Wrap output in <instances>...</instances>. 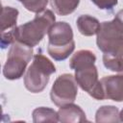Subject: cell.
<instances>
[{"mask_svg":"<svg viewBox=\"0 0 123 123\" xmlns=\"http://www.w3.org/2000/svg\"><path fill=\"white\" fill-rule=\"evenodd\" d=\"M96 44L103 52V63L113 72H123V29L112 19L100 24Z\"/></svg>","mask_w":123,"mask_h":123,"instance_id":"cell-1","label":"cell"},{"mask_svg":"<svg viewBox=\"0 0 123 123\" xmlns=\"http://www.w3.org/2000/svg\"><path fill=\"white\" fill-rule=\"evenodd\" d=\"M56 17L51 10H44L36 14L35 18L15 27L12 32L13 41H19L28 46H37L55 23Z\"/></svg>","mask_w":123,"mask_h":123,"instance_id":"cell-2","label":"cell"},{"mask_svg":"<svg viewBox=\"0 0 123 123\" xmlns=\"http://www.w3.org/2000/svg\"><path fill=\"white\" fill-rule=\"evenodd\" d=\"M75 49L71 26L63 21L55 22L48 31L47 52L55 61L67 59Z\"/></svg>","mask_w":123,"mask_h":123,"instance_id":"cell-3","label":"cell"},{"mask_svg":"<svg viewBox=\"0 0 123 123\" xmlns=\"http://www.w3.org/2000/svg\"><path fill=\"white\" fill-rule=\"evenodd\" d=\"M56 72L54 63L43 54L37 53L24 76V86L32 93L41 92L47 86L50 76Z\"/></svg>","mask_w":123,"mask_h":123,"instance_id":"cell-4","label":"cell"},{"mask_svg":"<svg viewBox=\"0 0 123 123\" xmlns=\"http://www.w3.org/2000/svg\"><path fill=\"white\" fill-rule=\"evenodd\" d=\"M33 47L19 41L13 42L8 52L6 62L3 66V75L8 80L20 79L33 58Z\"/></svg>","mask_w":123,"mask_h":123,"instance_id":"cell-5","label":"cell"},{"mask_svg":"<svg viewBox=\"0 0 123 123\" xmlns=\"http://www.w3.org/2000/svg\"><path fill=\"white\" fill-rule=\"evenodd\" d=\"M94 63L95 62H87L76 66L73 69L75 70L74 77L78 86L91 97L96 100H104L101 82L98 78L97 67Z\"/></svg>","mask_w":123,"mask_h":123,"instance_id":"cell-6","label":"cell"},{"mask_svg":"<svg viewBox=\"0 0 123 123\" xmlns=\"http://www.w3.org/2000/svg\"><path fill=\"white\" fill-rule=\"evenodd\" d=\"M78 94V84L72 74L64 73L60 75L54 82L51 91V101L58 107L71 104Z\"/></svg>","mask_w":123,"mask_h":123,"instance_id":"cell-7","label":"cell"},{"mask_svg":"<svg viewBox=\"0 0 123 123\" xmlns=\"http://www.w3.org/2000/svg\"><path fill=\"white\" fill-rule=\"evenodd\" d=\"M104 99L123 102V74L105 76L101 80Z\"/></svg>","mask_w":123,"mask_h":123,"instance_id":"cell-8","label":"cell"},{"mask_svg":"<svg viewBox=\"0 0 123 123\" xmlns=\"http://www.w3.org/2000/svg\"><path fill=\"white\" fill-rule=\"evenodd\" d=\"M59 121L62 123H77L87 121L85 111L73 103L60 107L58 111Z\"/></svg>","mask_w":123,"mask_h":123,"instance_id":"cell-9","label":"cell"},{"mask_svg":"<svg viewBox=\"0 0 123 123\" xmlns=\"http://www.w3.org/2000/svg\"><path fill=\"white\" fill-rule=\"evenodd\" d=\"M77 28L79 32L85 37H91L97 35L100 29V22L97 18L90 16L88 14L80 15L76 21Z\"/></svg>","mask_w":123,"mask_h":123,"instance_id":"cell-10","label":"cell"},{"mask_svg":"<svg viewBox=\"0 0 123 123\" xmlns=\"http://www.w3.org/2000/svg\"><path fill=\"white\" fill-rule=\"evenodd\" d=\"M19 12L17 9L12 7H3L0 18V26H1V33L11 32L16 27L17 17Z\"/></svg>","mask_w":123,"mask_h":123,"instance_id":"cell-11","label":"cell"},{"mask_svg":"<svg viewBox=\"0 0 123 123\" xmlns=\"http://www.w3.org/2000/svg\"><path fill=\"white\" fill-rule=\"evenodd\" d=\"M95 121L98 123L102 122H111L116 123L119 122V111L116 107L107 105L100 107L95 113Z\"/></svg>","mask_w":123,"mask_h":123,"instance_id":"cell-12","label":"cell"},{"mask_svg":"<svg viewBox=\"0 0 123 123\" xmlns=\"http://www.w3.org/2000/svg\"><path fill=\"white\" fill-rule=\"evenodd\" d=\"M80 0H50V5L54 12L62 16L72 13L79 6Z\"/></svg>","mask_w":123,"mask_h":123,"instance_id":"cell-13","label":"cell"},{"mask_svg":"<svg viewBox=\"0 0 123 123\" xmlns=\"http://www.w3.org/2000/svg\"><path fill=\"white\" fill-rule=\"evenodd\" d=\"M33 121L35 123L38 122H58V111L50 108L39 107L33 111Z\"/></svg>","mask_w":123,"mask_h":123,"instance_id":"cell-14","label":"cell"},{"mask_svg":"<svg viewBox=\"0 0 123 123\" xmlns=\"http://www.w3.org/2000/svg\"><path fill=\"white\" fill-rule=\"evenodd\" d=\"M87 62H96L95 54L92 51L87 49L79 50L75 54H73V56L71 57L69 61V66L71 69H74L76 66Z\"/></svg>","mask_w":123,"mask_h":123,"instance_id":"cell-15","label":"cell"},{"mask_svg":"<svg viewBox=\"0 0 123 123\" xmlns=\"http://www.w3.org/2000/svg\"><path fill=\"white\" fill-rule=\"evenodd\" d=\"M17 1L22 3V5L26 10L36 13L43 12L48 4V0H17Z\"/></svg>","mask_w":123,"mask_h":123,"instance_id":"cell-16","label":"cell"},{"mask_svg":"<svg viewBox=\"0 0 123 123\" xmlns=\"http://www.w3.org/2000/svg\"><path fill=\"white\" fill-rule=\"evenodd\" d=\"M100 10H112L118 3V0H90Z\"/></svg>","mask_w":123,"mask_h":123,"instance_id":"cell-17","label":"cell"},{"mask_svg":"<svg viewBox=\"0 0 123 123\" xmlns=\"http://www.w3.org/2000/svg\"><path fill=\"white\" fill-rule=\"evenodd\" d=\"M118 24H119V26L123 29V10H120L116 14H115V16H114V18H113Z\"/></svg>","mask_w":123,"mask_h":123,"instance_id":"cell-18","label":"cell"},{"mask_svg":"<svg viewBox=\"0 0 123 123\" xmlns=\"http://www.w3.org/2000/svg\"><path fill=\"white\" fill-rule=\"evenodd\" d=\"M119 119L121 122H123V109L121 110V111L119 112Z\"/></svg>","mask_w":123,"mask_h":123,"instance_id":"cell-19","label":"cell"}]
</instances>
